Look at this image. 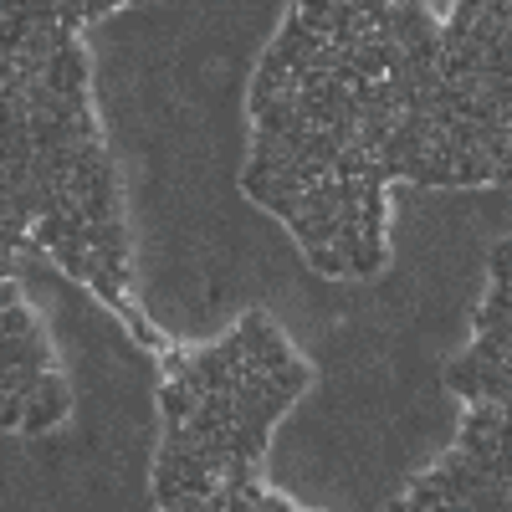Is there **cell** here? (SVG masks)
<instances>
[{"label":"cell","mask_w":512,"mask_h":512,"mask_svg":"<svg viewBox=\"0 0 512 512\" xmlns=\"http://www.w3.org/2000/svg\"><path fill=\"white\" fill-rule=\"evenodd\" d=\"M441 36V21L420 6V0H395V41L400 47H415V41Z\"/></svg>","instance_id":"obj_1"},{"label":"cell","mask_w":512,"mask_h":512,"mask_svg":"<svg viewBox=\"0 0 512 512\" xmlns=\"http://www.w3.org/2000/svg\"><path fill=\"white\" fill-rule=\"evenodd\" d=\"M72 415V400H31L26 420H21V436H47Z\"/></svg>","instance_id":"obj_2"}]
</instances>
